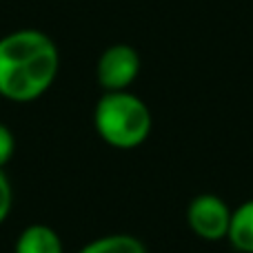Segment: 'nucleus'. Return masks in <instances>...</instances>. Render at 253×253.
I'll return each instance as SVG.
<instances>
[{
    "label": "nucleus",
    "instance_id": "obj_1",
    "mask_svg": "<svg viewBox=\"0 0 253 253\" xmlns=\"http://www.w3.org/2000/svg\"><path fill=\"white\" fill-rule=\"evenodd\" d=\"M60 69V51L51 36L18 29L0 38V98L34 102L49 91Z\"/></svg>",
    "mask_w": 253,
    "mask_h": 253
},
{
    "label": "nucleus",
    "instance_id": "obj_2",
    "mask_svg": "<svg viewBox=\"0 0 253 253\" xmlns=\"http://www.w3.org/2000/svg\"><path fill=\"white\" fill-rule=\"evenodd\" d=\"M96 131L114 149H138L151 133L153 118L147 102L131 91H105L93 109Z\"/></svg>",
    "mask_w": 253,
    "mask_h": 253
},
{
    "label": "nucleus",
    "instance_id": "obj_3",
    "mask_svg": "<svg viewBox=\"0 0 253 253\" xmlns=\"http://www.w3.org/2000/svg\"><path fill=\"white\" fill-rule=\"evenodd\" d=\"M231 207L215 193H200L189 202L187 222L198 238L209 242L224 240L231 224Z\"/></svg>",
    "mask_w": 253,
    "mask_h": 253
},
{
    "label": "nucleus",
    "instance_id": "obj_4",
    "mask_svg": "<svg viewBox=\"0 0 253 253\" xmlns=\"http://www.w3.org/2000/svg\"><path fill=\"white\" fill-rule=\"evenodd\" d=\"M140 67H142L140 53L131 44H111L98 58V83L105 91H126L138 78Z\"/></svg>",
    "mask_w": 253,
    "mask_h": 253
},
{
    "label": "nucleus",
    "instance_id": "obj_5",
    "mask_svg": "<svg viewBox=\"0 0 253 253\" xmlns=\"http://www.w3.org/2000/svg\"><path fill=\"white\" fill-rule=\"evenodd\" d=\"M13 253H65L60 233L49 224H29L16 238Z\"/></svg>",
    "mask_w": 253,
    "mask_h": 253
},
{
    "label": "nucleus",
    "instance_id": "obj_6",
    "mask_svg": "<svg viewBox=\"0 0 253 253\" xmlns=\"http://www.w3.org/2000/svg\"><path fill=\"white\" fill-rule=\"evenodd\" d=\"M227 240L236 251L253 253V198L233 209Z\"/></svg>",
    "mask_w": 253,
    "mask_h": 253
},
{
    "label": "nucleus",
    "instance_id": "obj_7",
    "mask_svg": "<svg viewBox=\"0 0 253 253\" xmlns=\"http://www.w3.org/2000/svg\"><path fill=\"white\" fill-rule=\"evenodd\" d=\"M78 253H147V247L142 245V240L129 233H109L91 240Z\"/></svg>",
    "mask_w": 253,
    "mask_h": 253
},
{
    "label": "nucleus",
    "instance_id": "obj_8",
    "mask_svg": "<svg viewBox=\"0 0 253 253\" xmlns=\"http://www.w3.org/2000/svg\"><path fill=\"white\" fill-rule=\"evenodd\" d=\"M13 151H16V138L7 125L0 123V169H4V165L13 158Z\"/></svg>",
    "mask_w": 253,
    "mask_h": 253
},
{
    "label": "nucleus",
    "instance_id": "obj_9",
    "mask_svg": "<svg viewBox=\"0 0 253 253\" xmlns=\"http://www.w3.org/2000/svg\"><path fill=\"white\" fill-rule=\"evenodd\" d=\"M11 205H13L11 184H9V178L4 175V171L0 169V224L7 220L9 211H11Z\"/></svg>",
    "mask_w": 253,
    "mask_h": 253
}]
</instances>
